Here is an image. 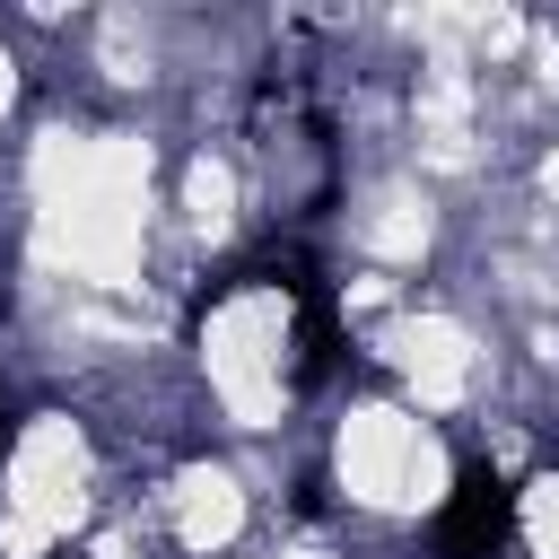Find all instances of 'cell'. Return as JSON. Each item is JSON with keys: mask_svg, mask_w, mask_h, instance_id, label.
<instances>
[{"mask_svg": "<svg viewBox=\"0 0 559 559\" xmlns=\"http://www.w3.org/2000/svg\"><path fill=\"white\" fill-rule=\"evenodd\" d=\"M507 524H515V489H507L489 463H472V472L454 480L445 515H437V550H445V559H489V550L507 542Z\"/></svg>", "mask_w": 559, "mask_h": 559, "instance_id": "cell-1", "label": "cell"}]
</instances>
